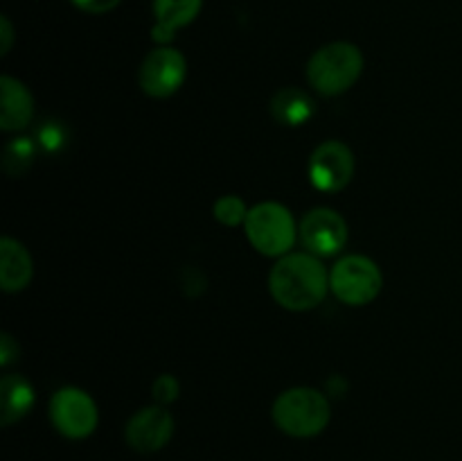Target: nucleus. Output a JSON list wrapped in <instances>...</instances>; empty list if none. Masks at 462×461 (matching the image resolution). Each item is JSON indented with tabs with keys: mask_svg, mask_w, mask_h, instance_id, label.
<instances>
[{
	"mask_svg": "<svg viewBox=\"0 0 462 461\" xmlns=\"http://www.w3.org/2000/svg\"><path fill=\"white\" fill-rule=\"evenodd\" d=\"M41 140H43L45 147L54 149V147H57V145H61L63 136H59L57 125H50V127H45L43 131H41Z\"/></svg>",
	"mask_w": 462,
	"mask_h": 461,
	"instance_id": "412c9836",
	"label": "nucleus"
},
{
	"mask_svg": "<svg viewBox=\"0 0 462 461\" xmlns=\"http://www.w3.org/2000/svg\"><path fill=\"white\" fill-rule=\"evenodd\" d=\"M328 287V271L311 253H287L269 274L271 296L291 312H305L323 303Z\"/></svg>",
	"mask_w": 462,
	"mask_h": 461,
	"instance_id": "f257e3e1",
	"label": "nucleus"
},
{
	"mask_svg": "<svg viewBox=\"0 0 462 461\" xmlns=\"http://www.w3.org/2000/svg\"><path fill=\"white\" fill-rule=\"evenodd\" d=\"M215 217L224 226H237L246 221L248 208L239 197H235V194H226V197H221L219 202L215 203Z\"/></svg>",
	"mask_w": 462,
	"mask_h": 461,
	"instance_id": "dca6fc26",
	"label": "nucleus"
},
{
	"mask_svg": "<svg viewBox=\"0 0 462 461\" xmlns=\"http://www.w3.org/2000/svg\"><path fill=\"white\" fill-rule=\"evenodd\" d=\"M179 380L174 375H158V380L153 382V398L161 405H167V402H174L179 398Z\"/></svg>",
	"mask_w": 462,
	"mask_h": 461,
	"instance_id": "f3484780",
	"label": "nucleus"
},
{
	"mask_svg": "<svg viewBox=\"0 0 462 461\" xmlns=\"http://www.w3.org/2000/svg\"><path fill=\"white\" fill-rule=\"evenodd\" d=\"M50 420L68 438H86L97 428V405L86 391L63 387L50 400Z\"/></svg>",
	"mask_w": 462,
	"mask_h": 461,
	"instance_id": "423d86ee",
	"label": "nucleus"
},
{
	"mask_svg": "<svg viewBox=\"0 0 462 461\" xmlns=\"http://www.w3.org/2000/svg\"><path fill=\"white\" fill-rule=\"evenodd\" d=\"M34 116V99L25 84L14 77H0V127L5 131H18L27 127Z\"/></svg>",
	"mask_w": 462,
	"mask_h": 461,
	"instance_id": "9b49d317",
	"label": "nucleus"
},
{
	"mask_svg": "<svg viewBox=\"0 0 462 461\" xmlns=\"http://www.w3.org/2000/svg\"><path fill=\"white\" fill-rule=\"evenodd\" d=\"M271 416L273 423L289 437L310 438L328 428L332 411H329V400L319 389L293 387L275 398Z\"/></svg>",
	"mask_w": 462,
	"mask_h": 461,
	"instance_id": "7ed1b4c3",
	"label": "nucleus"
},
{
	"mask_svg": "<svg viewBox=\"0 0 462 461\" xmlns=\"http://www.w3.org/2000/svg\"><path fill=\"white\" fill-rule=\"evenodd\" d=\"M77 9L88 14H106L116 9L122 0H70Z\"/></svg>",
	"mask_w": 462,
	"mask_h": 461,
	"instance_id": "6ab92c4d",
	"label": "nucleus"
},
{
	"mask_svg": "<svg viewBox=\"0 0 462 461\" xmlns=\"http://www.w3.org/2000/svg\"><path fill=\"white\" fill-rule=\"evenodd\" d=\"M16 357H18V346L14 343L12 334L3 333V337H0V364L3 366L12 364Z\"/></svg>",
	"mask_w": 462,
	"mask_h": 461,
	"instance_id": "aec40b11",
	"label": "nucleus"
},
{
	"mask_svg": "<svg viewBox=\"0 0 462 461\" xmlns=\"http://www.w3.org/2000/svg\"><path fill=\"white\" fill-rule=\"evenodd\" d=\"M316 111V104L305 90L300 89H282L271 99V116L287 127H300L311 120Z\"/></svg>",
	"mask_w": 462,
	"mask_h": 461,
	"instance_id": "2eb2a0df",
	"label": "nucleus"
},
{
	"mask_svg": "<svg viewBox=\"0 0 462 461\" xmlns=\"http://www.w3.org/2000/svg\"><path fill=\"white\" fill-rule=\"evenodd\" d=\"M364 72V52L355 43L334 41L311 54L307 63V81L320 95H341L356 84Z\"/></svg>",
	"mask_w": 462,
	"mask_h": 461,
	"instance_id": "f03ea898",
	"label": "nucleus"
},
{
	"mask_svg": "<svg viewBox=\"0 0 462 461\" xmlns=\"http://www.w3.org/2000/svg\"><path fill=\"white\" fill-rule=\"evenodd\" d=\"M383 276L374 260L365 256H346L334 265L329 287L347 306H365L382 292Z\"/></svg>",
	"mask_w": 462,
	"mask_h": 461,
	"instance_id": "39448f33",
	"label": "nucleus"
},
{
	"mask_svg": "<svg viewBox=\"0 0 462 461\" xmlns=\"http://www.w3.org/2000/svg\"><path fill=\"white\" fill-rule=\"evenodd\" d=\"M302 244L314 256H334L347 242V224L332 208H314L300 221Z\"/></svg>",
	"mask_w": 462,
	"mask_h": 461,
	"instance_id": "1a4fd4ad",
	"label": "nucleus"
},
{
	"mask_svg": "<svg viewBox=\"0 0 462 461\" xmlns=\"http://www.w3.org/2000/svg\"><path fill=\"white\" fill-rule=\"evenodd\" d=\"M32 156H34V145L30 143V138H16L12 145H9L7 152H5L3 165L7 167L12 161H18L23 163V167H25Z\"/></svg>",
	"mask_w": 462,
	"mask_h": 461,
	"instance_id": "a211bd4d",
	"label": "nucleus"
},
{
	"mask_svg": "<svg viewBox=\"0 0 462 461\" xmlns=\"http://www.w3.org/2000/svg\"><path fill=\"white\" fill-rule=\"evenodd\" d=\"M171 434H174V419L162 405L144 407V409L135 411L125 429L126 443L135 452H144V455L165 447Z\"/></svg>",
	"mask_w": 462,
	"mask_h": 461,
	"instance_id": "9d476101",
	"label": "nucleus"
},
{
	"mask_svg": "<svg viewBox=\"0 0 462 461\" xmlns=\"http://www.w3.org/2000/svg\"><path fill=\"white\" fill-rule=\"evenodd\" d=\"M34 405V389L23 375H5L0 382V423L7 425L16 423Z\"/></svg>",
	"mask_w": 462,
	"mask_h": 461,
	"instance_id": "4468645a",
	"label": "nucleus"
},
{
	"mask_svg": "<svg viewBox=\"0 0 462 461\" xmlns=\"http://www.w3.org/2000/svg\"><path fill=\"white\" fill-rule=\"evenodd\" d=\"M0 36H3V45H0V54H7L9 48H12V23L7 21V18L3 16V21H0Z\"/></svg>",
	"mask_w": 462,
	"mask_h": 461,
	"instance_id": "4be33fe9",
	"label": "nucleus"
},
{
	"mask_svg": "<svg viewBox=\"0 0 462 461\" xmlns=\"http://www.w3.org/2000/svg\"><path fill=\"white\" fill-rule=\"evenodd\" d=\"M185 75H188V61L183 52L161 45L144 57L138 81L149 98H170L183 86Z\"/></svg>",
	"mask_w": 462,
	"mask_h": 461,
	"instance_id": "0eeeda50",
	"label": "nucleus"
},
{
	"mask_svg": "<svg viewBox=\"0 0 462 461\" xmlns=\"http://www.w3.org/2000/svg\"><path fill=\"white\" fill-rule=\"evenodd\" d=\"M244 229H246V238L253 249H257L262 256L271 258L287 256L298 233L291 212L278 202H264L253 206L244 221Z\"/></svg>",
	"mask_w": 462,
	"mask_h": 461,
	"instance_id": "20e7f679",
	"label": "nucleus"
},
{
	"mask_svg": "<svg viewBox=\"0 0 462 461\" xmlns=\"http://www.w3.org/2000/svg\"><path fill=\"white\" fill-rule=\"evenodd\" d=\"M355 174V156L350 147L338 140L319 145L310 158V179L320 193H338Z\"/></svg>",
	"mask_w": 462,
	"mask_h": 461,
	"instance_id": "6e6552de",
	"label": "nucleus"
},
{
	"mask_svg": "<svg viewBox=\"0 0 462 461\" xmlns=\"http://www.w3.org/2000/svg\"><path fill=\"white\" fill-rule=\"evenodd\" d=\"M32 258L18 240H0V285L5 292H21L32 280Z\"/></svg>",
	"mask_w": 462,
	"mask_h": 461,
	"instance_id": "ddd939ff",
	"label": "nucleus"
},
{
	"mask_svg": "<svg viewBox=\"0 0 462 461\" xmlns=\"http://www.w3.org/2000/svg\"><path fill=\"white\" fill-rule=\"evenodd\" d=\"M203 0H153V30L152 39L165 45L174 39L180 27L189 25L201 12Z\"/></svg>",
	"mask_w": 462,
	"mask_h": 461,
	"instance_id": "f8f14e48",
	"label": "nucleus"
}]
</instances>
